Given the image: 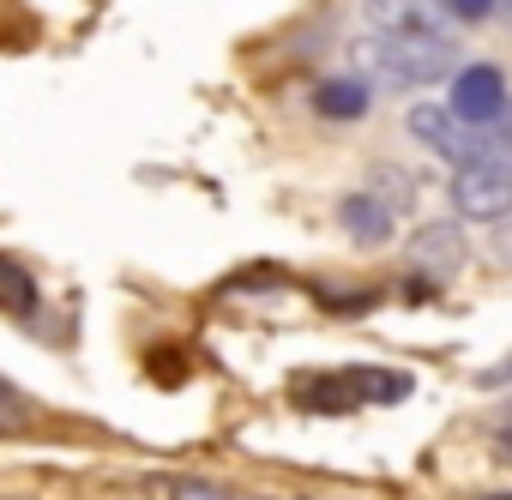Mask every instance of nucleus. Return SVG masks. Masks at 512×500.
<instances>
[{
  "mask_svg": "<svg viewBox=\"0 0 512 500\" xmlns=\"http://www.w3.org/2000/svg\"><path fill=\"white\" fill-rule=\"evenodd\" d=\"M362 25L380 31V37H410V43H452L458 49V31H452V13L440 0H362Z\"/></svg>",
  "mask_w": 512,
  "mask_h": 500,
  "instance_id": "nucleus-4",
  "label": "nucleus"
},
{
  "mask_svg": "<svg viewBox=\"0 0 512 500\" xmlns=\"http://www.w3.org/2000/svg\"><path fill=\"white\" fill-rule=\"evenodd\" d=\"M314 109L326 121H356V115H368V85L362 79H326V85H314Z\"/></svg>",
  "mask_w": 512,
  "mask_h": 500,
  "instance_id": "nucleus-8",
  "label": "nucleus"
},
{
  "mask_svg": "<svg viewBox=\"0 0 512 500\" xmlns=\"http://www.w3.org/2000/svg\"><path fill=\"white\" fill-rule=\"evenodd\" d=\"M488 500H512V494H488Z\"/></svg>",
  "mask_w": 512,
  "mask_h": 500,
  "instance_id": "nucleus-17",
  "label": "nucleus"
},
{
  "mask_svg": "<svg viewBox=\"0 0 512 500\" xmlns=\"http://www.w3.org/2000/svg\"><path fill=\"white\" fill-rule=\"evenodd\" d=\"M296 398L314 410V416H344L356 410V392H350V374H320V380H302Z\"/></svg>",
  "mask_w": 512,
  "mask_h": 500,
  "instance_id": "nucleus-9",
  "label": "nucleus"
},
{
  "mask_svg": "<svg viewBox=\"0 0 512 500\" xmlns=\"http://www.w3.org/2000/svg\"><path fill=\"white\" fill-rule=\"evenodd\" d=\"M338 223L350 229V241H362V247H380V241H392V223H398V211H392V199H380V193H350V199L338 205Z\"/></svg>",
  "mask_w": 512,
  "mask_h": 500,
  "instance_id": "nucleus-7",
  "label": "nucleus"
},
{
  "mask_svg": "<svg viewBox=\"0 0 512 500\" xmlns=\"http://www.w3.org/2000/svg\"><path fill=\"white\" fill-rule=\"evenodd\" d=\"M458 121H500V109H506V73L500 67H464L458 79H452V103H446Z\"/></svg>",
  "mask_w": 512,
  "mask_h": 500,
  "instance_id": "nucleus-5",
  "label": "nucleus"
},
{
  "mask_svg": "<svg viewBox=\"0 0 512 500\" xmlns=\"http://www.w3.org/2000/svg\"><path fill=\"white\" fill-rule=\"evenodd\" d=\"M31 422V410H25V398L7 386V380H0V428H25Z\"/></svg>",
  "mask_w": 512,
  "mask_h": 500,
  "instance_id": "nucleus-12",
  "label": "nucleus"
},
{
  "mask_svg": "<svg viewBox=\"0 0 512 500\" xmlns=\"http://www.w3.org/2000/svg\"><path fill=\"white\" fill-rule=\"evenodd\" d=\"M344 374H350L356 404H398L410 392V380L404 374H386V368H344Z\"/></svg>",
  "mask_w": 512,
  "mask_h": 500,
  "instance_id": "nucleus-11",
  "label": "nucleus"
},
{
  "mask_svg": "<svg viewBox=\"0 0 512 500\" xmlns=\"http://www.w3.org/2000/svg\"><path fill=\"white\" fill-rule=\"evenodd\" d=\"M350 67H356V79H380V85L404 91V85L446 79V73H452V43H410V37L362 31V37L350 43Z\"/></svg>",
  "mask_w": 512,
  "mask_h": 500,
  "instance_id": "nucleus-1",
  "label": "nucleus"
},
{
  "mask_svg": "<svg viewBox=\"0 0 512 500\" xmlns=\"http://www.w3.org/2000/svg\"><path fill=\"white\" fill-rule=\"evenodd\" d=\"M440 7H446L452 19H464V25H476V19H494V0H440Z\"/></svg>",
  "mask_w": 512,
  "mask_h": 500,
  "instance_id": "nucleus-13",
  "label": "nucleus"
},
{
  "mask_svg": "<svg viewBox=\"0 0 512 500\" xmlns=\"http://www.w3.org/2000/svg\"><path fill=\"white\" fill-rule=\"evenodd\" d=\"M31 308H37V278H31L19 260H7V254H0V314L25 320Z\"/></svg>",
  "mask_w": 512,
  "mask_h": 500,
  "instance_id": "nucleus-10",
  "label": "nucleus"
},
{
  "mask_svg": "<svg viewBox=\"0 0 512 500\" xmlns=\"http://www.w3.org/2000/svg\"><path fill=\"white\" fill-rule=\"evenodd\" d=\"M410 266L428 272V278L458 272V266H464V235H458V223H422V229L410 235Z\"/></svg>",
  "mask_w": 512,
  "mask_h": 500,
  "instance_id": "nucleus-6",
  "label": "nucleus"
},
{
  "mask_svg": "<svg viewBox=\"0 0 512 500\" xmlns=\"http://www.w3.org/2000/svg\"><path fill=\"white\" fill-rule=\"evenodd\" d=\"M410 133L428 145V151H440L446 163H464V157H482V151H500L506 139H500V121H458L446 103H416L410 109Z\"/></svg>",
  "mask_w": 512,
  "mask_h": 500,
  "instance_id": "nucleus-3",
  "label": "nucleus"
},
{
  "mask_svg": "<svg viewBox=\"0 0 512 500\" xmlns=\"http://www.w3.org/2000/svg\"><path fill=\"white\" fill-rule=\"evenodd\" d=\"M500 440H506V446H512V422H506V428H500Z\"/></svg>",
  "mask_w": 512,
  "mask_h": 500,
  "instance_id": "nucleus-16",
  "label": "nucleus"
},
{
  "mask_svg": "<svg viewBox=\"0 0 512 500\" xmlns=\"http://www.w3.org/2000/svg\"><path fill=\"white\" fill-rule=\"evenodd\" d=\"M169 500H229L223 488H211V482H175V494Z\"/></svg>",
  "mask_w": 512,
  "mask_h": 500,
  "instance_id": "nucleus-14",
  "label": "nucleus"
},
{
  "mask_svg": "<svg viewBox=\"0 0 512 500\" xmlns=\"http://www.w3.org/2000/svg\"><path fill=\"white\" fill-rule=\"evenodd\" d=\"M452 205L470 217V223H500L512 217V151H482V157H464L458 175H452Z\"/></svg>",
  "mask_w": 512,
  "mask_h": 500,
  "instance_id": "nucleus-2",
  "label": "nucleus"
},
{
  "mask_svg": "<svg viewBox=\"0 0 512 500\" xmlns=\"http://www.w3.org/2000/svg\"><path fill=\"white\" fill-rule=\"evenodd\" d=\"M494 13H506V19H512V0H494Z\"/></svg>",
  "mask_w": 512,
  "mask_h": 500,
  "instance_id": "nucleus-15",
  "label": "nucleus"
}]
</instances>
